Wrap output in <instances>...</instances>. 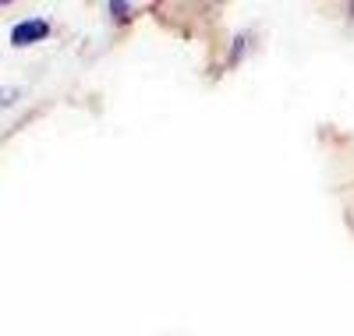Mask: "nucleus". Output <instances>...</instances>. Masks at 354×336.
<instances>
[{"instance_id": "7ed1b4c3", "label": "nucleus", "mask_w": 354, "mask_h": 336, "mask_svg": "<svg viewBox=\"0 0 354 336\" xmlns=\"http://www.w3.org/2000/svg\"><path fill=\"white\" fill-rule=\"evenodd\" d=\"M110 15H113V18H128L131 8H128V4H110Z\"/></svg>"}, {"instance_id": "f03ea898", "label": "nucleus", "mask_w": 354, "mask_h": 336, "mask_svg": "<svg viewBox=\"0 0 354 336\" xmlns=\"http://www.w3.org/2000/svg\"><path fill=\"white\" fill-rule=\"evenodd\" d=\"M18 96H21V88H0V106H11V103H18Z\"/></svg>"}, {"instance_id": "f257e3e1", "label": "nucleus", "mask_w": 354, "mask_h": 336, "mask_svg": "<svg viewBox=\"0 0 354 336\" xmlns=\"http://www.w3.org/2000/svg\"><path fill=\"white\" fill-rule=\"evenodd\" d=\"M53 32V25L46 18H25L11 28V46H32V43H43L46 36Z\"/></svg>"}]
</instances>
